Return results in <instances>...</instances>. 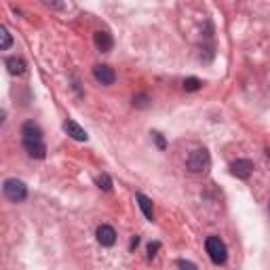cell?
<instances>
[{
  "mask_svg": "<svg viewBox=\"0 0 270 270\" xmlns=\"http://www.w3.org/2000/svg\"><path fill=\"white\" fill-rule=\"evenodd\" d=\"M188 169L192 171V173H205V171H209L211 167V156L209 152L205 148H196L190 156H188Z\"/></svg>",
  "mask_w": 270,
  "mask_h": 270,
  "instance_id": "obj_1",
  "label": "cell"
},
{
  "mask_svg": "<svg viewBox=\"0 0 270 270\" xmlns=\"http://www.w3.org/2000/svg\"><path fill=\"white\" fill-rule=\"evenodd\" d=\"M205 249H207V254H209L213 264H224L226 262L228 249H226V245H224V241L220 237H209L205 241Z\"/></svg>",
  "mask_w": 270,
  "mask_h": 270,
  "instance_id": "obj_2",
  "label": "cell"
},
{
  "mask_svg": "<svg viewBox=\"0 0 270 270\" xmlns=\"http://www.w3.org/2000/svg\"><path fill=\"white\" fill-rule=\"evenodd\" d=\"M2 190H4V196L11 203H21V201H25V196H28V188H25V184L21 182V179H15V177L6 179Z\"/></svg>",
  "mask_w": 270,
  "mask_h": 270,
  "instance_id": "obj_3",
  "label": "cell"
},
{
  "mask_svg": "<svg viewBox=\"0 0 270 270\" xmlns=\"http://www.w3.org/2000/svg\"><path fill=\"white\" fill-rule=\"evenodd\" d=\"M230 173L239 179H247L251 173H254V163H251L249 158H239L230 165Z\"/></svg>",
  "mask_w": 270,
  "mask_h": 270,
  "instance_id": "obj_4",
  "label": "cell"
},
{
  "mask_svg": "<svg viewBox=\"0 0 270 270\" xmlns=\"http://www.w3.org/2000/svg\"><path fill=\"white\" fill-rule=\"evenodd\" d=\"M93 76L97 83H102L106 87H110L114 85V80H116V72L110 68V66H106V64H100V66H95L93 68Z\"/></svg>",
  "mask_w": 270,
  "mask_h": 270,
  "instance_id": "obj_5",
  "label": "cell"
},
{
  "mask_svg": "<svg viewBox=\"0 0 270 270\" xmlns=\"http://www.w3.org/2000/svg\"><path fill=\"white\" fill-rule=\"evenodd\" d=\"M95 237H97V243H100L102 247H112L116 243V232H114L112 226H108V224H102V226L97 228Z\"/></svg>",
  "mask_w": 270,
  "mask_h": 270,
  "instance_id": "obj_6",
  "label": "cell"
},
{
  "mask_svg": "<svg viewBox=\"0 0 270 270\" xmlns=\"http://www.w3.org/2000/svg\"><path fill=\"white\" fill-rule=\"evenodd\" d=\"M21 137L23 141H42V129L34 121H28L21 127Z\"/></svg>",
  "mask_w": 270,
  "mask_h": 270,
  "instance_id": "obj_7",
  "label": "cell"
},
{
  "mask_svg": "<svg viewBox=\"0 0 270 270\" xmlns=\"http://www.w3.org/2000/svg\"><path fill=\"white\" fill-rule=\"evenodd\" d=\"M64 131L70 135V137L72 139H76V141H87L89 139V135H87V131L83 129V127H80V125L76 123V121H66L64 123Z\"/></svg>",
  "mask_w": 270,
  "mask_h": 270,
  "instance_id": "obj_8",
  "label": "cell"
},
{
  "mask_svg": "<svg viewBox=\"0 0 270 270\" xmlns=\"http://www.w3.org/2000/svg\"><path fill=\"white\" fill-rule=\"evenodd\" d=\"M23 148L28 152L30 158H44L47 156V146H44V141H23Z\"/></svg>",
  "mask_w": 270,
  "mask_h": 270,
  "instance_id": "obj_9",
  "label": "cell"
},
{
  "mask_svg": "<svg viewBox=\"0 0 270 270\" xmlns=\"http://www.w3.org/2000/svg\"><path fill=\"white\" fill-rule=\"evenodd\" d=\"M6 68H8V72H11L13 76H23L25 72H28V66H25V61L21 59V57H6Z\"/></svg>",
  "mask_w": 270,
  "mask_h": 270,
  "instance_id": "obj_10",
  "label": "cell"
},
{
  "mask_svg": "<svg viewBox=\"0 0 270 270\" xmlns=\"http://www.w3.org/2000/svg\"><path fill=\"white\" fill-rule=\"evenodd\" d=\"M93 40H95V44H97V49L104 51V53L110 51V49H112V44H114L112 34H110V32H104V30L95 32V34H93Z\"/></svg>",
  "mask_w": 270,
  "mask_h": 270,
  "instance_id": "obj_11",
  "label": "cell"
},
{
  "mask_svg": "<svg viewBox=\"0 0 270 270\" xmlns=\"http://www.w3.org/2000/svg\"><path fill=\"white\" fill-rule=\"evenodd\" d=\"M135 199H137V203H139V209L143 211V215H146V220H154V207H152V201L148 199L146 194H141V192H137L135 194Z\"/></svg>",
  "mask_w": 270,
  "mask_h": 270,
  "instance_id": "obj_12",
  "label": "cell"
},
{
  "mask_svg": "<svg viewBox=\"0 0 270 270\" xmlns=\"http://www.w3.org/2000/svg\"><path fill=\"white\" fill-rule=\"evenodd\" d=\"M11 44H13V38H11V34H8L6 25H0V49L6 51V49H11Z\"/></svg>",
  "mask_w": 270,
  "mask_h": 270,
  "instance_id": "obj_13",
  "label": "cell"
},
{
  "mask_svg": "<svg viewBox=\"0 0 270 270\" xmlns=\"http://www.w3.org/2000/svg\"><path fill=\"white\" fill-rule=\"evenodd\" d=\"M95 184L100 186V190H104V192H110V190H112V179H110V175H108V173L97 175Z\"/></svg>",
  "mask_w": 270,
  "mask_h": 270,
  "instance_id": "obj_14",
  "label": "cell"
},
{
  "mask_svg": "<svg viewBox=\"0 0 270 270\" xmlns=\"http://www.w3.org/2000/svg\"><path fill=\"white\" fill-rule=\"evenodd\" d=\"M201 87H203V80H201V78L190 76V78H186V80H184V89H186V91H190V93L199 91Z\"/></svg>",
  "mask_w": 270,
  "mask_h": 270,
  "instance_id": "obj_15",
  "label": "cell"
},
{
  "mask_svg": "<svg viewBox=\"0 0 270 270\" xmlns=\"http://www.w3.org/2000/svg\"><path fill=\"white\" fill-rule=\"evenodd\" d=\"M152 139L156 141V146H158L160 150H165V148H167V141H165V137H163L160 133H156V131H154V133H152Z\"/></svg>",
  "mask_w": 270,
  "mask_h": 270,
  "instance_id": "obj_16",
  "label": "cell"
},
{
  "mask_svg": "<svg viewBox=\"0 0 270 270\" xmlns=\"http://www.w3.org/2000/svg\"><path fill=\"white\" fill-rule=\"evenodd\" d=\"M160 249V243L158 241H154V243H150L148 245V260H152V258H156V251Z\"/></svg>",
  "mask_w": 270,
  "mask_h": 270,
  "instance_id": "obj_17",
  "label": "cell"
},
{
  "mask_svg": "<svg viewBox=\"0 0 270 270\" xmlns=\"http://www.w3.org/2000/svg\"><path fill=\"white\" fill-rule=\"evenodd\" d=\"M133 106H137V108H146V106H148V97H146V95H137V97H133Z\"/></svg>",
  "mask_w": 270,
  "mask_h": 270,
  "instance_id": "obj_18",
  "label": "cell"
},
{
  "mask_svg": "<svg viewBox=\"0 0 270 270\" xmlns=\"http://www.w3.org/2000/svg\"><path fill=\"white\" fill-rule=\"evenodd\" d=\"M177 268L179 270H196V266L192 262H186V260H177Z\"/></svg>",
  "mask_w": 270,
  "mask_h": 270,
  "instance_id": "obj_19",
  "label": "cell"
},
{
  "mask_svg": "<svg viewBox=\"0 0 270 270\" xmlns=\"http://www.w3.org/2000/svg\"><path fill=\"white\" fill-rule=\"evenodd\" d=\"M137 245H139V237H133V239H131V243H129V249H135Z\"/></svg>",
  "mask_w": 270,
  "mask_h": 270,
  "instance_id": "obj_20",
  "label": "cell"
},
{
  "mask_svg": "<svg viewBox=\"0 0 270 270\" xmlns=\"http://www.w3.org/2000/svg\"><path fill=\"white\" fill-rule=\"evenodd\" d=\"M268 211H270V205H268Z\"/></svg>",
  "mask_w": 270,
  "mask_h": 270,
  "instance_id": "obj_21",
  "label": "cell"
}]
</instances>
